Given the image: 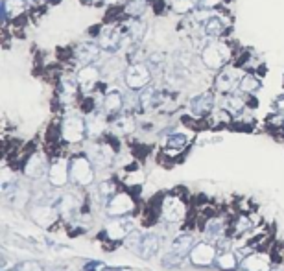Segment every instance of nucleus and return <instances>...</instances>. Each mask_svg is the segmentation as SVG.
I'll list each match as a JSON object with an SVG mask.
<instances>
[{
	"label": "nucleus",
	"instance_id": "obj_17",
	"mask_svg": "<svg viewBox=\"0 0 284 271\" xmlns=\"http://www.w3.org/2000/svg\"><path fill=\"white\" fill-rule=\"evenodd\" d=\"M122 107H124V96H122L120 90L113 89L103 96V111H105V115H116V113L122 111Z\"/></svg>",
	"mask_w": 284,
	"mask_h": 271
},
{
	"label": "nucleus",
	"instance_id": "obj_43",
	"mask_svg": "<svg viewBox=\"0 0 284 271\" xmlns=\"http://www.w3.org/2000/svg\"><path fill=\"white\" fill-rule=\"evenodd\" d=\"M222 0H201V6L207 7V9H212V7H216Z\"/></svg>",
	"mask_w": 284,
	"mask_h": 271
},
{
	"label": "nucleus",
	"instance_id": "obj_20",
	"mask_svg": "<svg viewBox=\"0 0 284 271\" xmlns=\"http://www.w3.org/2000/svg\"><path fill=\"white\" fill-rule=\"evenodd\" d=\"M87 122V135L89 137H100L105 131V116L98 111H92L91 115L85 118Z\"/></svg>",
	"mask_w": 284,
	"mask_h": 271
},
{
	"label": "nucleus",
	"instance_id": "obj_22",
	"mask_svg": "<svg viewBox=\"0 0 284 271\" xmlns=\"http://www.w3.org/2000/svg\"><path fill=\"white\" fill-rule=\"evenodd\" d=\"M144 30H146V24L142 20H139L137 17H133V20H129V24H127V31L124 33V42H137L144 37Z\"/></svg>",
	"mask_w": 284,
	"mask_h": 271
},
{
	"label": "nucleus",
	"instance_id": "obj_40",
	"mask_svg": "<svg viewBox=\"0 0 284 271\" xmlns=\"http://www.w3.org/2000/svg\"><path fill=\"white\" fill-rule=\"evenodd\" d=\"M100 194H102L105 199H111L116 194L115 183H113V181H103L102 185H100Z\"/></svg>",
	"mask_w": 284,
	"mask_h": 271
},
{
	"label": "nucleus",
	"instance_id": "obj_15",
	"mask_svg": "<svg viewBox=\"0 0 284 271\" xmlns=\"http://www.w3.org/2000/svg\"><path fill=\"white\" fill-rule=\"evenodd\" d=\"M238 83H240V81H238V74H236L233 68H225V70H222V72L218 74L216 90H220L222 94H229L231 90L236 89Z\"/></svg>",
	"mask_w": 284,
	"mask_h": 271
},
{
	"label": "nucleus",
	"instance_id": "obj_33",
	"mask_svg": "<svg viewBox=\"0 0 284 271\" xmlns=\"http://www.w3.org/2000/svg\"><path fill=\"white\" fill-rule=\"evenodd\" d=\"M198 6V0H172V9L179 15H187Z\"/></svg>",
	"mask_w": 284,
	"mask_h": 271
},
{
	"label": "nucleus",
	"instance_id": "obj_25",
	"mask_svg": "<svg viewBox=\"0 0 284 271\" xmlns=\"http://www.w3.org/2000/svg\"><path fill=\"white\" fill-rule=\"evenodd\" d=\"M224 22H222V18L218 17V15H211V18L203 22V33L207 37H218L222 35V31H224Z\"/></svg>",
	"mask_w": 284,
	"mask_h": 271
},
{
	"label": "nucleus",
	"instance_id": "obj_4",
	"mask_svg": "<svg viewBox=\"0 0 284 271\" xmlns=\"http://www.w3.org/2000/svg\"><path fill=\"white\" fill-rule=\"evenodd\" d=\"M124 79H126V85L131 90L144 89L151 81V68L144 63H133V65H129L126 68Z\"/></svg>",
	"mask_w": 284,
	"mask_h": 271
},
{
	"label": "nucleus",
	"instance_id": "obj_8",
	"mask_svg": "<svg viewBox=\"0 0 284 271\" xmlns=\"http://www.w3.org/2000/svg\"><path fill=\"white\" fill-rule=\"evenodd\" d=\"M57 214H59V211L48 203H35L30 211L31 220L42 229H48L50 225H54L55 220H57Z\"/></svg>",
	"mask_w": 284,
	"mask_h": 271
},
{
	"label": "nucleus",
	"instance_id": "obj_16",
	"mask_svg": "<svg viewBox=\"0 0 284 271\" xmlns=\"http://www.w3.org/2000/svg\"><path fill=\"white\" fill-rule=\"evenodd\" d=\"M100 50H102V46L96 42H83L76 48V57L83 65H92L100 57Z\"/></svg>",
	"mask_w": 284,
	"mask_h": 271
},
{
	"label": "nucleus",
	"instance_id": "obj_42",
	"mask_svg": "<svg viewBox=\"0 0 284 271\" xmlns=\"http://www.w3.org/2000/svg\"><path fill=\"white\" fill-rule=\"evenodd\" d=\"M209 18H211V13H209V9H207V7L201 6L200 11H196V20H198V22H207Z\"/></svg>",
	"mask_w": 284,
	"mask_h": 271
},
{
	"label": "nucleus",
	"instance_id": "obj_7",
	"mask_svg": "<svg viewBox=\"0 0 284 271\" xmlns=\"http://www.w3.org/2000/svg\"><path fill=\"white\" fill-rule=\"evenodd\" d=\"M190 262L198 268H209L212 266V262L216 260V247L211 246L209 242H200L192 247L190 251Z\"/></svg>",
	"mask_w": 284,
	"mask_h": 271
},
{
	"label": "nucleus",
	"instance_id": "obj_34",
	"mask_svg": "<svg viewBox=\"0 0 284 271\" xmlns=\"http://www.w3.org/2000/svg\"><path fill=\"white\" fill-rule=\"evenodd\" d=\"M78 79L74 81V79H68L65 78L63 81H61V98L67 102V100H70V98H74V94H76V87H78Z\"/></svg>",
	"mask_w": 284,
	"mask_h": 271
},
{
	"label": "nucleus",
	"instance_id": "obj_13",
	"mask_svg": "<svg viewBox=\"0 0 284 271\" xmlns=\"http://www.w3.org/2000/svg\"><path fill=\"white\" fill-rule=\"evenodd\" d=\"M50 166H46V159L41 153H33V155L26 161L24 164V175L30 177V179H41L44 172L48 170Z\"/></svg>",
	"mask_w": 284,
	"mask_h": 271
},
{
	"label": "nucleus",
	"instance_id": "obj_9",
	"mask_svg": "<svg viewBox=\"0 0 284 271\" xmlns=\"http://www.w3.org/2000/svg\"><path fill=\"white\" fill-rule=\"evenodd\" d=\"M48 181L55 188L65 187L70 181V163H67L65 159H55L48 168Z\"/></svg>",
	"mask_w": 284,
	"mask_h": 271
},
{
	"label": "nucleus",
	"instance_id": "obj_46",
	"mask_svg": "<svg viewBox=\"0 0 284 271\" xmlns=\"http://www.w3.org/2000/svg\"><path fill=\"white\" fill-rule=\"evenodd\" d=\"M100 271H118V270H113V268H102Z\"/></svg>",
	"mask_w": 284,
	"mask_h": 271
},
{
	"label": "nucleus",
	"instance_id": "obj_14",
	"mask_svg": "<svg viewBox=\"0 0 284 271\" xmlns=\"http://www.w3.org/2000/svg\"><path fill=\"white\" fill-rule=\"evenodd\" d=\"M214 107V96L211 92H201L190 100V113L196 116H207Z\"/></svg>",
	"mask_w": 284,
	"mask_h": 271
},
{
	"label": "nucleus",
	"instance_id": "obj_27",
	"mask_svg": "<svg viewBox=\"0 0 284 271\" xmlns=\"http://www.w3.org/2000/svg\"><path fill=\"white\" fill-rule=\"evenodd\" d=\"M218 268L220 270H225V271H231L235 270L236 266H238V257H236V253H233V251H224V253H220V257H218Z\"/></svg>",
	"mask_w": 284,
	"mask_h": 271
},
{
	"label": "nucleus",
	"instance_id": "obj_21",
	"mask_svg": "<svg viewBox=\"0 0 284 271\" xmlns=\"http://www.w3.org/2000/svg\"><path fill=\"white\" fill-rule=\"evenodd\" d=\"M139 102L144 109L157 107L159 103L163 102V92L159 89H155V87H144V90L140 92L139 96Z\"/></svg>",
	"mask_w": 284,
	"mask_h": 271
},
{
	"label": "nucleus",
	"instance_id": "obj_6",
	"mask_svg": "<svg viewBox=\"0 0 284 271\" xmlns=\"http://www.w3.org/2000/svg\"><path fill=\"white\" fill-rule=\"evenodd\" d=\"M161 214L168 223H177L187 216V205L177 196H166L161 201Z\"/></svg>",
	"mask_w": 284,
	"mask_h": 271
},
{
	"label": "nucleus",
	"instance_id": "obj_26",
	"mask_svg": "<svg viewBox=\"0 0 284 271\" xmlns=\"http://www.w3.org/2000/svg\"><path fill=\"white\" fill-rule=\"evenodd\" d=\"M246 107V102H244L242 96H236V94H229V96L225 98L224 102V109L231 115H240Z\"/></svg>",
	"mask_w": 284,
	"mask_h": 271
},
{
	"label": "nucleus",
	"instance_id": "obj_36",
	"mask_svg": "<svg viewBox=\"0 0 284 271\" xmlns=\"http://www.w3.org/2000/svg\"><path fill=\"white\" fill-rule=\"evenodd\" d=\"M205 233H207L209 238H220L222 233H224V225H222L220 220H211V222L207 223Z\"/></svg>",
	"mask_w": 284,
	"mask_h": 271
},
{
	"label": "nucleus",
	"instance_id": "obj_38",
	"mask_svg": "<svg viewBox=\"0 0 284 271\" xmlns=\"http://www.w3.org/2000/svg\"><path fill=\"white\" fill-rule=\"evenodd\" d=\"M148 66L151 68V72H159L164 66V55L161 52H153L148 55Z\"/></svg>",
	"mask_w": 284,
	"mask_h": 271
},
{
	"label": "nucleus",
	"instance_id": "obj_19",
	"mask_svg": "<svg viewBox=\"0 0 284 271\" xmlns=\"http://www.w3.org/2000/svg\"><path fill=\"white\" fill-rule=\"evenodd\" d=\"M270 259L266 255L257 253V255H249L248 259H244L242 262V270L244 271H270Z\"/></svg>",
	"mask_w": 284,
	"mask_h": 271
},
{
	"label": "nucleus",
	"instance_id": "obj_24",
	"mask_svg": "<svg viewBox=\"0 0 284 271\" xmlns=\"http://www.w3.org/2000/svg\"><path fill=\"white\" fill-rule=\"evenodd\" d=\"M159 244H161V238L157 235H146L142 238V246H140L139 253L144 257V259H151L153 255L159 251Z\"/></svg>",
	"mask_w": 284,
	"mask_h": 271
},
{
	"label": "nucleus",
	"instance_id": "obj_12",
	"mask_svg": "<svg viewBox=\"0 0 284 271\" xmlns=\"http://www.w3.org/2000/svg\"><path fill=\"white\" fill-rule=\"evenodd\" d=\"M87 157L91 159L94 166H100V168H103V166H109V164H111V161H113V151L109 150V146L92 142V144H89Z\"/></svg>",
	"mask_w": 284,
	"mask_h": 271
},
{
	"label": "nucleus",
	"instance_id": "obj_39",
	"mask_svg": "<svg viewBox=\"0 0 284 271\" xmlns=\"http://www.w3.org/2000/svg\"><path fill=\"white\" fill-rule=\"evenodd\" d=\"M251 227H253V222H251V218L244 216V214L236 216V222H235V233H236V235H242L244 231H249Z\"/></svg>",
	"mask_w": 284,
	"mask_h": 271
},
{
	"label": "nucleus",
	"instance_id": "obj_2",
	"mask_svg": "<svg viewBox=\"0 0 284 271\" xmlns=\"http://www.w3.org/2000/svg\"><path fill=\"white\" fill-rule=\"evenodd\" d=\"M201 61H203V65L207 68L220 70L229 61V48L222 42H211L201 50Z\"/></svg>",
	"mask_w": 284,
	"mask_h": 271
},
{
	"label": "nucleus",
	"instance_id": "obj_29",
	"mask_svg": "<svg viewBox=\"0 0 284 271\" xmlns=\"http://www.w3.org/2000/svg\"><path fill=\"white\" fill-rule=\"evenodd\" d=\"M24 6H26L24 0H4L2 2V17L7 18L9 13L17 15V13H20L24 9Z\"/></svg>",
	"mask_w": 284,
	"mask_h": 271
},
{
	"label": "nucleus",
	"instance_id": "obj_41",
	"mask_svg": "<svg viewBox=\"0 0 284 271\" xmlns=\"http://www.w3.org/2000/svg\"><path fill=\"white\" fill-rule=\"evenodd\" d=\"M18 271H42V268L35 260H26L24 264L18 266Z\"/></svg>",
	"mask_w": 284,
	"mask_h": 271
},
{
	"label": "nucleus",
	"instance_id": "obj_5",
	"mask_svg": "<svg viewBox=\"0 0 284 271\" xmlns=\"http://www.w3.org/2000/svg\"><path fill=\"white\" fill-rule=\"evenodd\" d=\"M135 211V199L126 192H116L113 198L107 201L105 212L109 218H122L127 216Z\"/></svg>",
	"mask_w": 284,
	"mask_h": 271
},
{
	"label": "nucleus",
	"instance_id": "obj_32",
	"mask_svg": "<svg viewBox=\"0 0 284 271\" xmlns=\"http://www.w3.org/2000/svg\"><path fill=\"white\" fill-rule=\"evenodd\" d=\"M122 68H124V63H122V59H116V57H113V59L105 61L102 72H103V76H105V78H115V76H118V72H120Z\"/></svg>",
	"mask_w": 284,
	"mask_h": 271
},
{
	"label": "nucleus",
	"instance_id": "obj_37",
	"mask_svg": "<svg viewBox=\"0 0 284 271\" xmlns=\"http://www.w3.org/2000/svg\"><path fill=\"white\" fill-rule=\"evenodd\" d=\"M144 2L142 0H129L126 4V13L129 17H140L144 11Z\"/></svg>",
	"mask_w": 284,
	"mask_h": 271
},
{
	"label": "nucleus",
	"instance_id": "obj_1",
	"mask_svg": "<svg viewBox=\"0 0 284 271\" xmlns=\"http://www.w3.org/2000/svg\"><path fill=\"white\" fill-rule=\"evenodd\" d=\"M70 181L78 187H89L94 181V164L89 157L76 155L70 161Z\"/></svg>",
	"mask_w": 284,
	"mask_h": 271
},
{
	"label": "nucleus",
	"instance_id": "obj_10",
	"mask_svg": "<svg viewBox=\"0 0 284 271\" xmlns=\"http://www.w3.org/2000/svg\"><path fill=\"white\" fill-rule=\"evenodd\" d=\"M98 44L105 52H116L124 44V31H120V28H116V26H107L98 37Z\"/></svg>",
	"mask_w": 284,
	"mask_h": 271
},
{
	"label": "nucleus",
	"instance_id": "obj_3",
	"mask_svg": "<svg viewBox=\"0 0 284 271\" xmlns=\"http://www.w3.org/2000/svg\"><path fill=\"white\" fill-rule=\"evenodd\" d=\"M61 135L70 144H78L87 135V122L79 115H68L61 124Z\"/></svg>",
	"mask_w": 284,
	"mask_h": 271
},
{
	"label": "nucleus",
	"instance_id": "obj_18",
	"mask_svg": "<svg viewBox=\"0 0 284 271\" xmlns=\"http://www.w3.org/2000/svg\"><path fill=\"white\" fill-rule=\"evenodd\" d=\"M78 83L83 87L85 90H91L94 87L98 79H100V70H98V66L94 65H85L81 70L78 72Z\"/></svg>",
	"mask_w": 284,
	"mask_h": 271
},
{
	"label": "nucleus",
	"instance_id": "obj_31",
	"mask_svg": "<svg viewBox=\"0 0 284 271\" xmlns=\"http://www.w3.org/2000/svg\"><path fill=\"white\" fill-rule=\"evenodd\" d=\"M187 144H188V139L185 133H174V135H170L168 140H166V148L174 151H181Z\"/></svg>",
	"mask_w": 284,
	"mask_h": 271
},
{
	"label": "nucleus",
	"instance_id": "obj_45",
	"mask_svg": "<svg viewBox=\"0 0 284 271\" xmlns=\"http://www.w3.org/2000/svg\"><path fill=\"white\" fill-rule=\"evenodd\" d=\"M105 2H107V4H118L120 0H105Z\"/></svg>",
	"mask_w": 284,
	"mask_h": 271
},
{
	"label": "nucleus",
	"instance_id": "obj_30",
	"mask_svg": "<svg viewBox=\"0 0 284 271\" xmlns=\"http://www.w3.org/2000/svg\"><path fill=\"white\" fill-rule=\"evenodd\" d=\"M260 81L255 76H251V74H248V76H244L242 79H240V83H238V89L242 90V92H248V94H253V92H257V90L260 89Z\"/></svg>",
	"mask_w": 284,
	"mask_h": 271
},
{
	"label": "nucleus",
	"instance_id": "obj_35",
	"mask_svg": "<svg viewBox=\"0 0 284 271\" xmlns=\"http://www.w3.org/2000/svg\"><path fill=\"white\" fill-rule=\"evenodd\" d=\"M115 127L118 133L127 135V133H131L135 129V122L131 120L129 116H122V118H118V120L115 122Z\"/></svg>",
	"mask_w": 284,
	"mask_h": 271
},
{
	"label": "nucleus",
	"instance_id": "obj_23",
	"mask_svg": "<svg viewBox=\"0 0 284 271\" xmlns=\"http://www.w3.org/2000/svg\"><path fill=\"white\" fill-rule=\"evenodd\" d=\"M196 246V242H194V236L190 235H179L176 240L172 242V251L179 257H187L190 255L192 251V247Z\"/></svg>",
	"mask_w": 284,
	"mask_h": 271
},
{
	"label": "nucleus",
	"instance_id": "obj_11",
	"mask_svg": "<svg viewBox=\"0 0 284 271\" xmlns=\"http://www.w3.org/2000/svg\"><path fill=\"white\" fill-rule=\"evenodd\" d=\"M133 231V227L129 225L126 218H111V222L105 225V236L109 240L118 242V240H126L127 235Z\"/></svg>",
	"mask_w": 284,
	"mask_h": 271
},
{
	"label": "nucleus",
	"instance_id": "obj_44",
	"mask_svg": "<svg viewBox=\"0 0 284 271\" xmlns=\"http://www.w3.org/2000/svg\"><path fill=\"white\" fill-rule=\"evenodd\" d=\"M277 103H279V107H281V109H284V96H283V98H279V100H277Z\"/></svg>",
	"mask_w": 284,
	"mask_h": 271
},
{
	"label": "nucleus",
	"instance_id": "obj_28",
	"mask_svg": "<svg viewBox=\"0 0 284 271\" xmlns=\"http://www.w3.org/2000/svg\"><path fill=\"white\" fill-rule=\"evenodd\" d=\"M11 199H13V207H17V209H22V207L30 201V192H28V188L22 187V185H17V187L11 190Z\"/></svg>",
	"mask_w": 284,
	"mask_h": 271
}]
</instances>
